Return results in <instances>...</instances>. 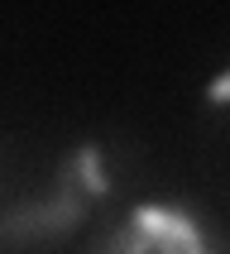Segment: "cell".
<instances>
[{
  "label": "cell",
  "instance_id": "3",
  "mask_svg": "<svg viewBox=\"0 0 230 254\" xmlns=\"http://www.w3.org/2000/svg\"><path fill=\"white\" fill-rule=\"evenodd\" d=\"M206 101H211V106H226V101H230V72L211 82V91H206Z\"/></svg>",
  "mask_w": 230,
  "mask_h": 254
},
{
  "label": "cell",
  "instance_id": "1",
  "mask_svg": "<svg viewBox=\"0 0 230 254\" xmlns=\"http://www.w3.org/2000/svg\"><path fill=\"white\" fill-rule=\"evenodd\" d=\"M129 226L144 230L154 250H172V254H201V250H211V240L192 226V216L168 211V206H134V211H129Z\"/></svg>",
  "mask_w": 230,
  "mask_h": 254
},
{
  "label": "cell",
  "instance_id": "2",
  "mask_svg": "<svg viewBox=\"0 0 230 254\" xmlns=\"http://www.w3.org/2000/svg\"><path fill=\"white\" fill-rule=\"evenodd\" d=\"M72 173H77V183H82L86 197H106V192H111L106 173H101V154H96V144H82V149L72 154Z\"/></svg>",
  "mask_w": 230,
  "mask_h": 254
}]
</instances>
